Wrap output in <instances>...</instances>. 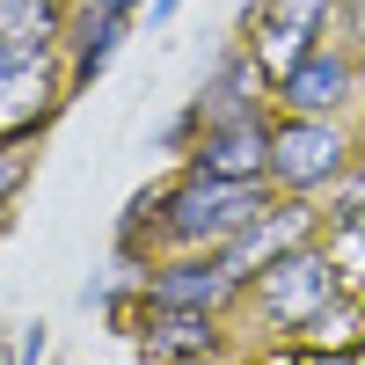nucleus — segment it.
Wrapping results in <instances>:
<instances>
[{
	"mask_svg": "<svg viewBox=\"0 0 365 365\" xmlns=\"http://www.w3.org/2000/svg\"><path fill=\"white\" fill-rule=\"evenodd\" d=\"M256 212H270V190H263V182H234V175L190 168L175 190L139 197L125 241H139L146 227H154V241H161V249H175V256H190V249H227Z\"/></svg>",
	"mask_w": 365,
	"mask_h": 365,
	"instance_id": "nucleus-1",
	"label": "nucleus"
},
{
	"mask_svg": "<svg viewBox=\"0 0 365 365\" xmlns=\"http://www.w3.org/2000/svg\"><path fill=\"white\" fill-rule=\"evenodd\" d=\"M344 263L329 256V241H299V249H285L270 270H256V299H263V314L285 329V336L299 344L307 329L344 299Z\"/></svg>",
	"mask_w": 365,
	"mask_h": 365,
	"instance_id": "nucleus-2",
	"label": "nucleus"
},
{
	"mask_svg": "<svg viewBox=\"0 0 365 365\" xmlns=\"http://www.w3.org/2000/svg\"><path fill=\"white\" fill-rule=\"evenodd\" d=\"M351 161H358V146H351L344 117H285V125H270V182L292 197H322Z\"/></svg>",
	"mask_w": 365,
	"mask_h": 365,
	"instance_id": "nucleus-3",
	"label": "nucleus"
},
{
	"mask_svg": "<svg viewBox=\"0 0 365 365\" xmlns=\"http://www.w3.org/2000/svg\"><path fill=\"white\" fill-rule=\"evenodd\" d=\"M66 88L73 81L58 66V44H0V139L37 132Z\"/></svg>",
	"mask_w": 365,
	"mask_h": 365,
	"instance_id": "nucleus-4",
	"label": "nucleus"
},
{
	"mask_svg": "<svg viewBox=\"0 0 365 365\" xmlns=\"http://www.w3.org/2000/svg\"><path fill=\"white\" fill-rule=\"evenodd\" d=\"M336 8H344V0H263L256 37H249V51L263 58V73L278 81V73H292L314 44H329V29H336Z\"/></svg>",
	"mask_w": 365,
	"mask_h": 365,
	"instance_id": "nucleus-5",
	"label": "nucleus"
},
{
	"mask_svg": "<svg viewBox=\"0 0 365 365\" xmlns=\"http://www.w3.org/2000/svg\"><path fill=\"white\" fill-rule=\"evenodd\" d=\"M344 103H358V51L351 44H314L292 73H278V110L285 117H344Z\"/></svg>",
	"mask_w": 365,
	"mask_h": 365,
	"instance_id": "nucleus-6",
	"label": "nucleus"
},
{
	"mask_svg": "<svg viewBox=\"0 0 365 365\" xmlns=\"http://www.w3.org/2000/svg\"><path fill=\"white\" fill-rule=\"evenodd\" d=\"M139 344H146V358H154V365H205V358L227 351L220 314H212V307H161V299H146Z\"/></svg>",
	"mask_w": 365,
	"mask_h": 365,
	"instance_id": "nucleus-7",
	"label": "nucleus"
},
{
	"mask_svg": "<svg viewBox=\"0 0 365 365\" xmlns=\"http://www.w3.org/2000/svg\"><path fill=\"white\" fill-rule=\"evenodd\" d=\"M190 168L234 175V182H270V125H263V117H227V125H205L197 146H190Z\"/></svg>",
	"mask_w": 365,
	"mask_h": 365,
	"instance_id": "nucleus-8",
	"label": "nucleus"
},
{
	"mask_svg": "<svg viewBox=\"0 0 365 365\" xmlns=\"http://www.w3.org/2000/svg\"><path fill=\"white\" fill-rule=\"evenodd\" d=\"M234 292H241V285L227 278V263L212 256V249L168 256V263H154V270H146V299H161V307H212V314H220Z\"/></svg>",
	"mask_w": 365,
	"mask_h": 365,
	"instance_id": "nucleus-9",
	"label": "nucleus"
},
{
	"mask_svg": "<svg viewBox=\"0 0 365 365\" xmlns=\"http://www.w3.org/2000/svg\"><path fill=\"white\" fill-rule=\"evenodd\" d=\"M117 37H125V15H96V8H73L66 15V37H58V51H66V81L88 88L103 66H110V51Z\"/></svg>",
	"mask_w": 365,
	"mask_h": 365,
	"instance_id": "nucleus-10",
	"label": "nucleus"
},
{
	"mask_svg": "<svg viewBox=\"0 0 365 365\" xmlns=\"http://www.w3.org/2000/svg\"><path fill=\"white\" fill-rule=\"evenodd\" d=\"M66 15V0H0V44H58Z\"/></svg>",
	"mask_w": 365,
	"mask_h": 365,
	"instance_id": "nucleus-11",
	"label": "nucleus"
},
{
	"mask_svg": "<svg viewBox=\"0 0 365 365\" xmlns=\"http://www.w3.org/2000/svg\"><path fill=\"white\" fill-rule=\"evenodd\" d=\"M329 227H358L365 220V161H351L336 182H329V212H322Z\"/></svg>",
	"mask_w": 365,
	"mask_h": 365,
	"instance_id": "nucleus-12",
	"label": "nucleus"
},
{
	"mask_svg": "<svg viewBox=\"0 0 365 365\" xmlns=\"http://www.w3.org/2000/svg\"><path fill=\"white\" fill-rule=\"evenodd\" d=\"M22 175H29V154L8 139V146H0V212H8V197L22 190Z\"/></svg>",
	"mask_w": 365,
	"mask_h": 365,
	"instance_id": "nucleus-13",
	"label": "nucleus"
},
{
	"mask_svg": "<svg viewBox=\"0 0 365 365\" xmlns=\"http://www.w3.org/2000/svg\"><path fill=\"white\" fill-rule=\"evenodd\" d=\"M270 365H329V351H307V344H299V351H285V358H270Z\"/></svg>",
	"mask_w": 365,
	"mask_h": 365,
	"instance_id": "nucleus-14",
	"label": "nucleus"
},
{
	"mask_svg": "<svg viewBox=\"0 0 365 365\" xmlns=\"http://www.w3.org/2000/svg\"><path fill=\"white\" fill-rule=\"evenodd\" d=\"M73 8H96V15H132L139 0H73Z\"/></svg>",
	"mask_w": 365,
	"mask_h": 365,
	"instance_id": "nucleus-15",
	"label": "nucleus"
},
{
	"mask_svg": "<svg viewBox=\"0 0 365 365\" xmlns=\"http://www.w3.org/2000/svg\"><path fill=\"white\" fill-rule=\"evenodd\" d=\"M175 8H182V0H154V22H168V15H175Z\"/></svg>",
	"mask_w": 365,
	"mask_h": 365,
	"instance_id": "nucleus-16",
	"label": "nucleus"
},
{
	"mask_svg": "<svg viewBox=\"0 0 365 365\" xmlns=\"http://www.w3.org/2000/svg\"><path fill=\"white\" fill-rule=\"evenodd\" d=\"M358 365H365V344H358Z\"/></svg>",
	"mask_w": 365,
	"mask_h": 365,
	"instance_id": "nucleus-17",
	"label": "nucleus"
}]
</instances>
